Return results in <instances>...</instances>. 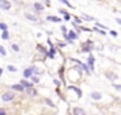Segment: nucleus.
I'll list each match as a JSON object with an SVG mask.
<instances>
[{
    "label": "nucleus",
    "instance_id": "1",
    "mask_svg": "<svg viewBox=\"0 0 121 115\" xmlns=\"http://www.w3.org/2000/svg\"><path fill=\"white\" fill-rule=\"evenodd\" d=\"M37 71V67L35 66H30V67H27V69H25V71H24V78L25 79H29V78H31V76H34L33 74Z\"/></svg>",
    "mask_w": 121,
    "mask_h": 115
},
{
    "label": "nucleus",
    "instance_id": "2",
    "mask_svg": "<svg viewBox=\"0 0 121 115\" xmlns=\"http://www.w3.org/2000/svg\"><path fill=\"white\" fill-rule=\"evenodd\" d=\"M82 52H91L92 49H94V43L91 42V40H87L86 43H83L82 44Z\"/></svg>",
    "mask_w": 121,
    "mask_h": 115
},
{
    "label": "nucleus",
    "instance_id": "3",
    "mask_svg": "<svg viewBox=\"0 0 121 115\" xmlns=\"http://www.w3.org/2000/svg\"><path fill=\"white\" fill-rule=\"evenodd\" d=\"M48 44H50V52H48L47 57L48 58H55V54H56V49H55V45L51 43V40L48 39Z\"/></svg>",
    "mask_w": 121,
    "mask_h": 115
},
{
    "label": "nucleus",
    "instance_id": "4",
    "mask_svg": "<svg viewBox=\"0 0 121 115\" xmlns=\"http://www.w3.org/2000/svg\"><path fill=\"white\" fill-rule=\"evenodd\" d=\"M11 1H8V0H0V8L3 9V11H8V9H11Z\"/></svg>",
    "mask_w": 121,
    "mask_h": 115
},
{
    "label": "nucleus",
    "instance_id": "5",
    "mask_svg": "<svg viewBox=\"0 0 121 115\" xmlns=\"http://www.w3.org/2000/svg\"><path fill=\"white\" fill-rule=\"evenodd\" d=\"M13 98H14V94L11 93V92H5V93L3 94V97H1V100H3L4 102H9V101H12Z\"/></svg>",
    "mask_w": 121,
    "mask_h": 115
},
{
    "label": "nucleus",
    "instance_id": "6",
    "mask_svg": "<svg viewBox=\"0 0 121 115\" xmlns=\"http://www.w3.org/2000/svg\"><path fill=\"white\" fill-rule=\"evenodd\" d=\"M94 63H95L94 56H89V58H87V65H89V67L91 71H94Z\"/></svg>",
    "mask_w": 121,
    "mask_h": 115
},
{
    "label": "nucleus",
    "instance_id": "7",
    "mask_svg": "<svg viewBox=\"0 0 121 115\" xmlns=\"http://www.w3.org/2000/svg\"><path fill=\"white\" fill-rule=\"evenodd\" d=\"M11 88L13 89V91H17V92H24L25 89H26L24 85H22V84H20V83H18V84H13Z\"/></svg>",
    "mask_w": 121,
    "mask_h": 115
},
{
    "label": "nucleus",
    "instance_id": "8",
    "mask_svg": "<svg viewBox=\"0 0 121 115\" xmlns=\"http://www.w3.org/2000/svg\"><path fill=\"white\" fill-rule=\"evenodd\" d=\"M68 36H69V40H72V42H74V40L78 39V34H77L76 31H73V30L68 32Z\"/></svg>",
    "mask_w": 121,
    "mask_h": 115
},
{
    "label": "nucleus",
    "instance_id": "9",
    "mask_svg": "<svg viewBox=\"0 0 121 115\" xmlns=\"http://www.w3.org/2000/svg\"><path fill=\"white\" fill-rule=\"evenodd\" d=\"M73 115H86V112H85V110L81 109V107H74L73 109Z\"/></svg>",
    "mask_w": 121,
    "mask_h": 115
},
{
    "label": "nucleus",
    "instance_id": "10",
    "mask_svg": "<svg viewBox=\"0 0 121 115\" xmlns=\"http://www.w3.org/2000/svg\"><path fill=\"white\" fill-rule=\"evenodd\" d=\"M20 84H22V85H24L26 89H27V88H33V83H29L26 79H22V80L20 81Z\"/></svg>",
    "mask_w": 121,
    "mask_h": 115
},
{
    "label": "nucleus",
    "instance_id": "11",
    "mask_svg": "<svg viewBox=\"0 0 121 115\" xmlns=\"http://www.w3.org/2000/svg\"><path fill=\"white\" fill-rule=\"evenodd\" d=\"M91 98L95 100V101H99V100L102 98V93H99V92H92V93H91Z\"/></svg>",
    "mask_w": 121,
    "mask_h": 115
},
{
    "label": "nucleus",
    "instance_id": "12",
    "mask_svg": "<svg viewBox=\"0 0 121 115\" xmlns=\"http://www.w3.org/2000/svg\"><path fill=\"white\" fill-rule=\"evenodd\" d=\"M69 89H73V91L77 93V96H78V97H81V96H82V91H81L79 88H77V87H74V85H70V87H69Z\"/></svg>",
    "mask_w": 121,
    "mask_h": 115
},
{
    "label": "nucleus",
    "instance_id": "13",
    "mask_svg": "<svg viewBox=\"0 0 121 115\" xmlns=\"http://www.w3.org/2000/svg\"><path fill=\"white\" fill-rule=\"evenodd\" d=\"M47 19L48 21H52V22H61V18H59V17H56V16H48Z\"/></svg>",
    "mask_w": 121,
    "mask_h": 115
},
{
    "label": "nucleus",
    "instance_id": "14",
    "mask_svg": "<svg viewBox=\"0 0 121 115\" xmlns=\"http://www.w3.org/2000/svg\"><path fill=\"white\" fill-rule=\"evenodd\" d=\"M25 17H26L27 19H30V21H38V17H35V16H33V14H30V13H25Z\"/></svg>",
    "mask_w": 121,
    "mask_h": 115
},
{
    "label": "nucleus",
    "instance_id": "15",
    "mask_svg": "<svg viewBox=\"0 0 121 115\" xmlns=\"http://www.w3.org/2000/svg\"><path fill=\"white\" fill-rule=\"evenodd\" d=\"M34 9H35V11H38V12H40V11L44 9V7H43L40 3H34Z\"/></svg>",
    "mask_w": 121,
    "mask_h": 115
},
{
    "label": "nucleus",
    "instance_id": "16",
    "mask_svg": "<svg viewBox=\"0 0 121 115\" xmlns=\"http://www.w3.org/2000/svg\"><path fill=\"white\" fill-rule=\"evenodd\" d=\"M107 75V78L108 79H111V80H115V79H117V75L116 74H112V73H107L105 74Z\"/></svg>",
    "mask_w": 121,
    "mask_h": 115
},
{
    "label": "nucleus",
    "instance_id": "17",
    "mask_svg": "<svg viewBox=\"0 0 121 115\" xmlns=\"http://www.w3.org/2000/svg\"><path fill=\"white\" fill-rule=\"evenodd\" d=\"M81 19H86V21H94V17H90V16H87V14H82L81 16Z\"/></svg>",
    "mask_w": 121,
    "mask_h": 115
},
{
    "label": "nucleus",
    "instance_id": "18",
    "mask_svg": "<svg viewBox=\"0 0 121 115\" xmlns=\"http://www.w3.org/2000/svg\"><path fill=\"white\" fill-rule=\"evenodd\" d=\"M1 39H3V40H8L9 39L8 31H1Z\"/></svg>",
    "mask_w": 121,
    "mask_h": 115
},
{
    "label": "nucleus",
    "instance_id": "19",
    "mask_svg": "<svg viewBox=\"0 0 121 115\" xmlns=\"http://www.w3.org/2000/svg\"><path fill=\"white\" fill-rule=\"evenodd\" d=\"M37 48H38V50H40V52H43V53H44V54H46V56H47V54H48V52H47V49H46V48H44V47H42V45H40V44H39V45H37Z\"/></svg>",
    "mask_w": 121,
    "mask_h": 115
},
{
    "label": "nucleus",
    "instance_id": "20",
    "mask_svg": "<svg viewBox=\"0 0 121 115\" xmlns=\"http://www.w3.org/2000/svg\"><path fill=\"white\" fill-rule=\"evenodd\" d=\"M44 102H46V104H47V105H48V106H50V107H55V104H53V102L51 101L50 98H47V97H46V98H44Z\"/></svg>",
    "mask_w": 121,
    "mask_h": 115
},
{
    "label": "nucleus",
    "instance_id": "21",
    "mask_svg": "<svg viewBox=\"0 0 121 115\" xmlns=\"http://www.w3.org/2000/svg\"><path fill=\"white\" fill-rule=\"evenodd\" d=\"M7 69H8V71H11V73H16V71H17V67H14L13 65L7 66Z\"/></svg>",
    "mask_w": 121,
    "mask_h": 115
},
{
    "label": "nucleus",
    "instance_id": "22",
    "mask_svg": "<svg viewBox=\"0 0 121 115\" xmlns=\"http://www.w3.org/2000/svg\"><path fill=\"white\" fill-rule=\"evenodd\" d=\"M94 31H96V32H99V34H102V35H107L105 34V30H102V29H98V27H94Z\"/></svg>",
    "mask_w": 121,
    "mask_h": 115
},
{
    "label": "nucleus",
    "instance_id": "23",
    "mask_svg": "<svg viewBox=\"0 0 121 115\" xmlns=\"http://www.w3.org/2000/svg\"><path fill=\"white\" fill-rule=\"evenodd\" d=\"M26 91H27V93H29L30 96H35V94H37V92L34 91V88H27Z\"/></svg>",
    "mask_w": 121,
    "mask_h": 115
},
{
    "label": "nucleus",
    "instance_id": "24",
    "mask_svg": "<svg viewBox=\"0 0 121 115\" xmlns=\"http://www.w3.org/2000/svg\"><path fill=\"white\" fill-rule=\"evenodd\" d=\"M60 1H61V3H63V4H65V5L68 7V8H73V5H72L70 3H69L68 0H60Z\"/></svg>",
    "mask_w": 121,
    "mask_h": 115
},
{
    "label": "nucleus",
    "instance_id": "25",
    "mask_svg": "<svg viewBox=\"0 0 121 115\" xmlns=\"http://www.w3.org/2000/svg\"><path fill=\"white\" fill-rule=\"evenodd\" d=\"M0 29H1V31H7V29H8V26H7V23H4V22H1V23H0Z\"/></svg>",
    "mask_w": 121,
    "mask_h": 115
},
{
    "label": "nucleus",
    "instance_id": "26",
    "mask_svg": "<svg viewBox=\"0 0 121 115\" xmlns=\"http://www.w3.org/2000/svg\"><path fill=\"white\" fill-rule=\"evenodd\" d=\"M0 53H1V56H7V52H5V48H4L3 45H0Z\"/></svg>",
    "mask_w": 121,
    "mask_h": 115
},
{
    "label": "nucleus",
    "instance_id": "27",
    "mask_svg": "<svg viewBox=\"0 0 121 115\" xmlns=\"http://www.w3.org/2000/svg\"><path fill=\"white\" fill-rule=\"evenodd\" d=\"M12 49H13L14 52H18V50H20V47H18L17 44H12Z\"/></svg>",
    "mask_w": 121,
    "mask_h": 115
},
{
    "label": "nucleus",
    "instance_id": "28",
    "mask_svg": "<svg viewBox=\"0 0 121 115\" xmlns=\"http://www.w3.org/2000/svg\"><path fill=\"white\" fill-rule=\"evenodd\" d=\"M63 73H64V67H61L60 69V71H59V75H60V79L63 80V83H64V78H63Z\"/></svg>",
    "mask_w": 121,
    "mask_h": 115
},
{
    "label": "nucleus",
    "instance_id": "29",
    "mask_svg": "<svg viewBox=\"0 0 121 115\" xmlns=\"http://www.w3.org/2000/svg\"><path fill=\"white\" fill-rule=\"evenodd\" d=\"M30 79H31L33 83H39V78H37V76H31Z\"/></svg>",
    "mask_w": 121,
    "mask_h": 115
},
{
    "label": "nucleus",
    "instance_id": "30",
    "mask_svg": "<svg viewBox=\"0 0 121 115\" xmlns=\"http://www.w3.org/2000/svg\"><path fill=\"white\" fill-rule=\"evenodd\" d=\"M96 27H98V29H102V30H105V29H107V27H105L104 25H102V23H96Z\"/></svg>",
    "mask_w": 121,
    "mask_h": 115
},
{
    "label": "nucleus",
    "instance_id": "31",
    "mask_svg": "<svg viewBox=\"0 0 121 115\" xmlns=\"http://www.w3.org/2000/svg\"><path fill=\"white\" fill-rule=\"evenodd\" d=\"M59 13H60V14H64V16H66V14H69L68 12H66V11H64V9H59Z\"/></svg>",
    "mask_w": 121,
    "mask_h": 115
},
{
    "label": "nucleus",
    "instance_id": "32",
    "mask_svg": "<svg viewBox=\"0 0 121 115\" xmlns=\"http://www.w3.org/2000/svg\"><path fill=\"white\" fill-rule=\"evenodd\" d=\"M109 34L112 35V36H115V38L117 36V31H115V30H111V31H109Z\"/></svg>",
    "mask_w": 121,
    "mask_h": 115
},
{
    "label": "nucleus",
    "instance_id": "33",
    "mask_svg": "<svg viewBox=\"0 0 121 115\" xmlns=\"http://www.w3.org/2000/svg\"><path fill=\"white\" fill-rule=\"evenodd\" d=\"M61 31H63V34H68V31H66V27H65V26H61Z\"/></svg>",
    "mask_w": 121,
    "mask_h": 115
},
{
    "label": "nucleus",
    "instance_id": "34",
    "mask_svg": "<svg viewBox=\"0 0 121 115\" xmlns=\"http://www.w3.org/2000/svg\"><path fill=\"white\" fill-rule=\"evenodd\" d=\"M64 19H65V21H69V19H70V14H66V16H64Z\"/></svg>",
    "mask_w": 121,
    "mask_h": 115
},
{
    "label": "nucleus",
    "instance_id": "35",
    "mask_svg": "<svg viewBox=\"0 0 121 115\" xmlns=\"http://www.w3.org/2000/svg\"><path fill=\"white\" fill-rule=\"evenodd\" d=\"M57 45H59V47H60V48H64V47H65V43H57Z\"/></svg>",
    "mask_w": 121,
    "mask_h": 115
},
{
    "label": "nucleus",
    "instance_id": "36",
    "mask_svg": "<svg viewBox=\"0 0 121 115\" xmlns=\"http://www.w3.org/2000/svg\"><path fill=\"white\" fill-rule=\"evenodd\" d=\"M74 22H76V23L78 25V23H81V19H79V18H77V17H76V18H74Z\"/></svg>",
    "mask_w": 121,
    "mask_h": 115
},
{
    "label": "nucleus",
    "instance_id": "37",
    "mask_svg": "<svg viewBox=\"0 0 121 115\" xmlns=\"http://www.w3.org/2000/svg\"><path fill=\"white\" fill-rule=\"evenodd\" d=\"M0 115H5V110H4V109L0 110Z\"/></svg>",
    "mask_w": 121,
    "mask_h": 115
},
{
    "label": "nucleus",
    "instance_id": "38",
    "mask_svg": "<svg viewBox=\"0 0 121 115\" xmlns=\"http://www.w3.org/2000/svg\"><path fill=\"white\" fill-rule=\"evenodd\" d=\"M53 83H55L56 85H60V81H59V80H53Z\"/></svg>",
    "mask_w": 121,
    "mask_h": 115
},
{
    "label": "nucleus",
    "instance_id": "39",
    "mask_svg": "<svg viewBox=\"0 0 121 115\" xmlns=\"http://www.w3.org/2000/svg\"><path fill=\"white\" fill-rule=\"evenodd\" d=\"M116 21H117V23L121 25V18H116Z\"/></svg>",
    "mask_w": 121,
    "mask_h": 115
},
{
    "label": "nucleus",
    "instance_id": "40",
    "mask_svg": "<svg viewBox=\"0 0 121 115\" xmlns=\"http://www.w3.org/2000/svg\"><path fill=\"white\" fill-rule=\"evenodd\" d=\"M46 1H47V3H48V0H46Z\"/></svg>",
    "mask_w": 121,
    "mask_h": 115
}]
</instances>
